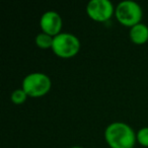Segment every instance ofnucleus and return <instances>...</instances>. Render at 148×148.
<instances>
[{"instance_id": "obj_10", "label": "nucleus", "mask_w": 148, "mask_h": 148, "mask_svg": "<svg viewBox=\"0 0 148 148\" xmlns=\"http://www.w3.org/2000/svg\"><path fill=\"white\" fill-rule=\"evenodd\" d=\"M136 137H137V141L142 146L148 147V127L141 128L136 134Z\"/></svg>"}, {"instance_id": "obj_2", "label": "nucleus", "mask_w": 148, "mask_h": 148, "mask_svg": "<svg viewBox=\"0 0 148 148\" xmlns=\"http://www.w3.org/2000/svg\"><path fill=\"white\" fill-rule=\"evenodd\" d=\"M52 86L51 78L42 72H33L23 78L21 88L31 97H41L47 95Z\"/></svg>"}, {"instance_id": "obj_6", "label": "nucleus", "mask_w": 148, "mask_h": 148, "mask_svg": "<svg viewBox=\"0 0 148 148\" xmlns=\"http://www.w3.org/2000/svg\"><path fill=\"white\" fill-rule=\"evenodd\" d=\"M62 17L57 11L48 10L43 13L40 19V27L44 33L56 37L61 33L62 29Z\"/></svg>"}, {"instance_id": "obj_11", "label": "nucleus", "mask_w": 148, "mask_h": 148, "mask_svg": "<svg viewBox=\"0 0 148 148\" xmlns=\"http://www.w3.org/2000/svg\"><path fill=\"white\" fill-rule=\"evenodd\" d=\"M70 148H84V147H81V146H72Z\"/></svg>"}, {"instance_id": "obj_1", "label": "nucleus", "mask_w": 148, "mask_h": 148, "mask_svg": "<svg viewBox=\"0 0 148 148\" xmlns=\"http://www.w3.org/2000/svg\"><path fill=\"white\" fill-rule=\"evenodd\" d=\"M105 139L111 148H134L137 141L132 127L124 122H113L105 130Z\"/></svg>"}, {"instance_id": "obj_9", "label": "nucleus", "mask_w": 148, "mask_h": 148, "mask_svg": "<svg viewBox=\"0 0 148 148\" xmlns=\"http://www.w3.org/2000/svg\"><path fill=\"white\" fill-rule=\"evenodd\" d=\"M27 97L29 95H27V92L23 88H17L14 89L11 93V101L15 105H21V103H25L27 101Z\"/></svg>"}, {"instance_id": "obj_7", "label": "nucleus", "mask_w": 148, "mask_h": 148, "mask_svg": "<svg viewBox=\"0 0 148 148\" xmlns=\"http://www.w3.org/2000/svg\"><path fill=\"white\" fill-rule=\"evenodd\" d=\"M130 39L134 44L143 45L148 41V27L143 23L130 27Z\"/></svg>"}, {"instance_id": "obj_4", "label": "nucleus", "mask_w": 148, "mask_h": 148, "mask_svg": "<svg viewBox=\"0 0 148 148\" xmlns=\"http://www.w3.org/2000/svg\"><path fill=\"white\" fill-rule=\"evenodd\" d=\"M80 41L79 39L70 33H60L54 37L53 52L61 58H72L76 55L80 50Z\"/></svg>"}, {"instance_id": "obj_8", "label": "nucleus", "mask_w": 148, "mask_h": 148, "mask_svg": "<svg viewBox=\"0 0 148 148\" xmlns=\"http://www.w3.org/2000/svg\"><path fill=\"white\" fill-rule=\"evenodd\" d=\"M53 41H54V37L44 33V32L38 34L37 37H36V44H37V46L44 50L49 49V48L52 49V47H53Z\"/></svg>"}, {"instance_id": "obj_3", "label": "nucleus", "mask_w": 148, "mask_h": 148, "mask_svg": "<svg viewBox=\"0 0 148 148\" xmlns=\"http://www.w3.org/2000/svg\"><path fill=\"white\" fill-rule=\"evenodd\" d=\"M115 15L120 23L125 27H132L141 23L143 10L136 1L124 0L116 6Z\"/></svg>"}, {"instance_id": "obj_5", "label": "nucleus", "mask_w": 148, "mask_h": 148, "mask_svg": "<svg viewBox=\"0 0 148 148\" xmlns=\"http://www.w3.org/2000/svg\"><path fill=\"white\" fill-rule=\"evenodd\" d=\"M116 7L110 0H90L86 5V13L95 21H107L113 16Z\"/></svg>"}]
</instances>
